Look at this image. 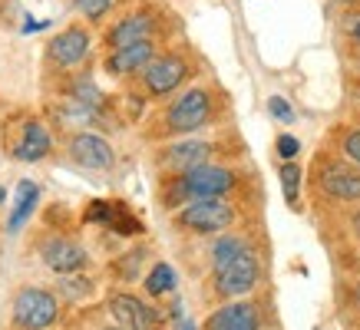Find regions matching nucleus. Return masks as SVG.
<instances>
[{"label": "nucleus", "instance_id": "obj_1", "mask_svg": "<svg viewBox=\"0 0 360 330\" xmlns=\"http://www.w3.org/2000/svg\"><path fill=\"white\" fill-rule=\"evenodd\" d=\"M219 116V99L212 86H188L182 93H175L165 103L159 116L153 119V139H186L195 132L208 129Z\"/></svg>", "mask_w": 360, "mask_h": 330}, {"label": "nucleus", "instance_id": "obj_2", "mask_svg": "<svg viewBox=\"0 0 360 330\" xmlns=\"http://www.w3.org/2000/svg\"><path fill=\"white\" fill-rule=\"evenodd\" d=\"M241 182V172L231 165L208 162L188 172H165L162 185H159V198L169 211H179L182 205L195 202V198H229Z\"/></svg>", "mask_w": 360, "mask_h": 330}, {"label": "nucleus", "instance_id": "obj_3", "mask_svg": "<svg viewBox=\"0 0 360 330\" xmlns=\"http://www.w3.org/2000/svg\"><path fill=\"white\" fill-rule=\"evenodd\" d=\"M262 277H264V258L255 244H248V248H245L238 258H231L225 268L208 271L205 294H208V301H215V304L251 297L262 287Z\"/></svg>", "mask_w": 360, "mask_h": 330}, {"label": "nucleus", "instance_id": "obj_4", "mask_svg": "<svg viewBox=\"0 0 360 330\" xmlns=\"http://www.w3.org/2000/svg\"><path fill=\"white\" fill-rule=\"evenodd\" d=\"M241 209L231 198H195L172 211V228L192 238H215L238 225Z\"/></svg>", "mask_w": 360, "mask_h": 330}, {"label": "nucleus", "instance_id": "obj_5", "mask_svg": "<svg viewBox=\"0 0 360 330\" xmlns=\"http://www.w3.org/2000/svg\"><path fill=\"white\" fill-rule=\"evenodd\" d=\"M63 320V301L56 291L37 284H23L11 301V327L13 330H50Z\"/></svg>", "mask_w": 360, "mask_h": 330}, {"label": "nucleus", "instance_id": "obj_6", "mask_svg": "<svg viewBox=\"0 0 360 330\" xmlns=\"http://www.w3.org/2000/svg\"><path fill=\"white\" fill-rule=\"evenodd\" d=\"M139 77L149 99H169L175 93H182V86L192 79V60L182 50H169V53L155 56Z\"/></svg>", "mask_w": 360, "mask_h": 330}, {"label": "nucleus", "instance_id": "obj_7", "mask_svg": "<svg viewBox=\"0 0 360 330\" xmlns=\"http://www.w3.org/2000/svg\"><path fill=\"white\" fill-rule=\"evenodd\" d=\"M271 310L264 297H238L212 310L198 330H268Z\"/></svg>", "mask_w": 360, "mask_h": 330}, {"label": "nucleus", "instance_id": "obj_8", "mask_svg": "<svg viewBox=\"0 0 360 330\" xmlns=\"http://www.w3.org/2000/svg\"><path fill=\"white\" fill-rule=\"evenodd\" d=\"M314 188L317 195H328L330 202L357 205L360 202V169L340 159H317L314 165Z\"/></svg>", "mask_w": 360, "mask_h": 330}, {"label": "nucleus", "instance_id": "obj_9", "mask_svg": "<svg viewBox=\"0 0 360 330\" xmlns=\"http://www.w3.org/2000/svg\"><path fill=\"white\" fill-rule=\"evenodd\" d=\"M37 258L60 277L79 275V271H86V264H89L86 248L79 242H73V238L60 235V231H44V235L37 238Z\"/></svg>", "mask_w": 360, "mask_h": 330}, {"label": "nucleus", "instance_id": "obj_10", "mask_svg": "<svg viewBox=\"0 0 360 330\" xmlns=\"http://www.w3.org/2000/svg\"><path fill=\"white\" fill-rule=\"evenodd\" d=\"M44 56L50 70H77L93 56V33L83 23H70L46 44Z\"/></svg>", "mask_w": 360, "mask_h": 330}, {"label": "nucleus", "instance_id": "obj_11", "mask_svg": "<svg viewBox=\"0 0 360 330\" xmlns=\"http://www.w3.org/2000/svg\"><path fill=\"white\" fill-rule=\"evenodd\" d=\"M106 314L112 324H120L122 330H155L165 327L162 310L153 308L149 301H142L132 291H110L106 294Z\"/></svg>", "mask_w": 360, "mask_h": 330}, {"label": "nucleus", "instance_id": "obj_12", "mask_svg": "<svg viewBox=\"0 0 360 330\" xmlns=\"http://www.w3.org/2000/svg\"><path fill=\"white\" fill-rule=\"evenodd\" d=\"M215 152H219V143H208V139H195V136L169 139L165 145H159L155 165L162 172H188V169L215 162Z\"/></svg>", "mask_w": 360, "mask_h": 330}, {"label": "nucleus", "instance_id": "obj_13", "mask_svg": "<svg viewBox=\"0 0 360 330\" xmlns=\"http://www.w3.org/2000/svg\"><path fill=\"white\" fill-rule=\"evenodd\" d=\"M159 33V13L149 11V7H139V11H129L116 17V20L106 27L103 33V46L106 50H120V46H129L136 40H153Z\"/></svg>", "mask_w": 360, "mask_h": 330}, {"label": "nucleus", "instance_id": "obj_14", "mask_svg": "<svg viewBox=\"0 0 360 330\" xmlns=\"http://www.w3.org/2000/svg\"><path fill=\"white\" fill-rule=\"evenodd\" d=\"M66 155L79 169H89V172H106V169L116 165V149L110 145V139H103V136H96V132H89V129L70 132Z\"/></svg>", "mask_w": 360, "mask_h": 330}, {"label": "nucleus", "instance_id": "obj_15", "mask_svg": "<svg viewBox=\"0 0 360 330\" xmlns=\"http://www.w3.org/2000/svg\"><path fill=\"white\" fill-rule=\"evenodd\" d=\"M159 56V40H136L129 46H120V50H106L103 56V70L110 73L112 79H129L136 73H142L146 66Z\"/></svg>", "mask_w": 360, "mask_h": 330}, {"label": "nucleus", "instance_id": "obj_16", "mask_svg": "<svg viewBox=\"0 0 360 330\" xmlns=\"http://www.w3.org/2000/svg\"><path fill=\"white\" fill-rule=\"evenodd\" d=\"M53 152V136H50V126L44 119H30L20 122V132L11 143V155L17 162H44L46 155Z\"/></svg>", "mask_w": 360, "mask_h": 330}, {"label": "nucleus", "instance_id": "obj_17", "mask_svg": "<svg viewBox=\"0 0 360 330\" xmlns=\"http://www.w3.org/2000/svg\"><path fill=\"white\" fill-rule=\"evenodd\" d=\"M83 221H89V225H103V228L116 231V235H122V238H136V235L146 231V225L132 215L126 202H89Z\"/></svg>", "mask_w": 360, "mask_h": 330}, {"label": "nucleus", "instance_id": "obj_18", "mask_svg": "<svg viewBox=\"0 0 360 330\" xmlns=\"http://www.w3.org/2000/svg\"><path fill=\"white\" fill-rule=\"evenodd\" d=\"M50 116H53V122L60 126V129L79 132V129H86V126H96V122H103V116H106V112L93 110V106L79 103V99L60 96L53 106H50Z\"/></svg>", "mask_w": 360, "mask_h": 330}, {"label": "nucleus", "instance_id": "obj_19", "mask_svg": "<svg viewBox=\"0 0 360 330\" xmlns=\"http://www.w3.org/2000/svg\"><path fill=\"white\" fill-rule=\"evenodd\" d=\"M251 244L248 235H241V231H225V235H215V242L208 248V271H219L231 258H238L245 248Z\"/></svg>", "mask_w": 360, "mask_h": 330}, {"label": "nucleus", "instance_id": "obj_20", "mask_svg": "<svg viewBox=\"0 0 360 330\" xmlns=\"http://www.w3.org/2000/svg\"><path fill=\"white\" fill-rule=\"evenodd\" d=\"M37 198H40L37 182L23 178L20 185H17V205H13L11 218H7V231H11V235H17V231L23 228V221H30V211L37 209Z\"/></svg>", "mask_w": 360, "mask_h": 330}, {"label": "nucleus", "instance_id": "obj_21", "mask_svg": "<svg viewBox=\"0 0 360 330\" xmlns=\"http://www.w3.org/2000/svg\"><path fill=\"white\" fill-rule=\"evenodd\" d=\"M63 96L79 99V103H86V106H93V110L106 112V96L99 93V86L93 83V77H89V73H77V77L66 83V93H63Z\"/></svg>", "mask_w": 360, "mask_h": 330}, {"label": "nucleus", "instance_id": "obj_22", "mask_svg": "<svg viewBox=\"0 0 360 330\" xmlns=\"http://www.w3.org/2000/svg\"><path fill=\"white\" fill-rule=\"evenodd\" d=\"M142 291H146V297H165L175 291V271L169 261H155L153 268H149V275L142 277Z\"/></svg>", "mask_w": 360, "mask_h": 330}, {"label": "nucleus", "instance_id": "obj_23", "mask_svg": "<svg viewBox=\"0 0 360 330\" xmlns=\"http://www.w3.org/2000/svg\"><path fill=\"white\" fill-rule=\"evenodd\" d=\"M278 178H281L284 202H288L291 209H297V202H301V178H304L301 165H297V162H281V169H278Z\"/></svg>", "mask_w": 360, "mask_h": 330}, {"label": "nucleus", "instance_id": "obj_24", "mask_svg": "<svg viewBox=\"0 0 360 330\" xmlns=\"http://www.w3.org/2000/svg\"><path fill=\"white\" fill-rule=\"evenodd\" d=\"M146 258H149V251H146V248L122 254V258H116V261H112V275L129 284V281H136V277H139V271H142V264H146Z\"/></svg>", "mask_w": 360, "mask_h": 330}, {"label": "nucleus", "instance_id": "obj_25", "mask_svg": "<svg viewBox=\"0 0 360 330\" xmlns=\"http://www.w3.org/2000/svg\"><path fill=\"white\" fill-rule=\"evenodd\" d=\"M96 291V281L93 277H79V275H63L60 281V294L70 297V301H86Z\"/></svg>", "mask_w": 360, "mask_h": 330}, {"label": "nucleus", "instance_id": "obj_26", "mask_svg": "<svg viewBox=\"0 0 360 330\" xmlns=\"http://www.w3.org/2000/svg\"><path fill=\"white\" fill-rule=\"evenodd\" d=\"M112 4H116V0H77V11L83 20L96 27V23H103V17H110Z\"/></svg>", "mask_w": 360, "mask_h": 330}, {"label": "nucleus", "instance_id": "obj_27", "mask_svg": "<svg viewBox=\"0 0 360 330\" xmlns=\"http://www.w3.org/2000/svg\"><path fill=\"white\" fill-rule=\"evenodd\" d=\"M340 155L360 169V129H344V136H340Z\"/></svg>", "mask_w": 360, "mask_h": 330}, {"label": "nucleus", "instance_id": "obj_28", "mask_svg": "<svg viewBox=\"0 0 360 330\" xmlns=\"http://www.w3.org/2000/svg\"><path fill=\"white\" fill-rule=\"evenodd\" d=\"M274 152L281 155V162H295L297 152H301V143H297L291 132H281V136L274 139Z\"/></svg>", "mask_w": 360, "mask_h": 330}, {"label": "nucleus", "instance_id": "obj_29", "mask_svg": "<svg viewBox=\"0 0 360 330\" xmlns=\"http://www.w3.org/2000/svg\"><path fill=\"white\" fill-rule=\"evenodd\" d=\"M268 112H271L278 122H295V110L288 106V99H284V96H271V99H268Z\"/></svg>", "mask_w": 360, "mask_h": 330}, {"label": "nucleus", "instance_id": "obj_30", "mask_svg": "<svg viewBox=\"0 0 360 330\" xmlns=\"http://www.w3.org/2000/svg\"><path fill=\"white\" fill-rule=\"evenodd\" d=\"M347 225H350V235L360 242V205L354 211H350V218H347Z\"/></svg>", "mask_w": 360, "mask_h": 330}, {"label": "nucleus", "instance_id": "obj_31", "mask_svg": "<svg viewBox=\"0 0 360 330\" xmlns=\"http://www.w3.org/2000/svg\"><path fill=\"white\" fill-rule=\"evenodd\" d=\"M44 27H50V20H27L23 23V33H33V30H44Z\"/></svg>", "mask_w": 360, "mask_h": 330}, {"label": "nucleus", "instance_id": "obj_32", "mask_svg": "<svg viewBox=\"0 0 360 330\" xmlns=\"http://www.w3.org/2000/svg\"><path fill=\"white\" fill-rule=\"evenodd\" d=\"M350 40H354V44L360 46V13L354 17V23H350Z\"/></svg>", "mask_w": 360, "mask_h": 330}, {"label": "nucleus", "instance_id": "obj_33", "mask_svg": "<svg viewBox=\"0 0 360 330\" xmlns=\"http://www.w3.org/2000/svg\"><path fill=\"white\" fill-rule=\"evenodd\" d=\"M350 301H354V308L360 310V277L354 281V284H350Z\"/></svg>", "mask_w": 360, "mask_h": 330}, {"label": "nucleus", "instance_id": "obj_34", "mask_svg": "<svg viewBox=\"0 0 360 330\" xmlns=\"http://www.w3.org/2000/svg\"><path fill=\"white\" fill-rule=\"evenodd\" d=\"M96 330H122V327H120V324H112V320H110V324H103V327H96Z\"/></svg>", "mask_w": 360, "mask_h": 330}, {"label": "nucleus", "instance_id": "obj_35", "mask_svg": "<svg viewBox=\"0 0 360 330\" xmlns=\"http://www.w3.org/2000/svg\"><path fill=\"white\" fill-rule=\"evenodd\" d=\"M182 330H195V324H186V327H182Z\"/></svg>", "mask_w": 360, "mask_h": 330}, {"label": "nucleus", "instance_id": "obj_36", "mask_svg": "<svg viewBox=\"0 0 360 330\" xmlns=\"http://www.w3.org/2000/svg\"><path fill=\"white\" fill-rule=\"evenodd\" d=\"M357 271H360V254H357Z\"/></svg>", "mask_w": 360, "mask_h": 330}, {"label": "nucleus", "instance_id": "obj_37", "mask_svg": "<svg viewBox=\"0 0 360 330\" xmlns=\"http://www.w3.org/2000/svg\"><path fill=\"white\" fill-rule=\"evenodd\" d=\"M155 330H165V327H155Z\"/></svg>", "mask_w": 360, "mask_h": 330}]
</instances>
